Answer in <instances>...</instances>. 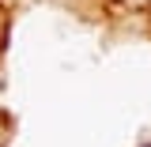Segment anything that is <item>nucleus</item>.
<instances>
[{"label":"nucleus","instance_id":"obj_1","mask_svg":"<svg viewBox=\"0 0 151 147\" xmlns=\"http://www.w3.org/2000/svg\"><path fill=\"white\" fill-rule=\"evenodd\" d=\"M125 4H129V8H147L151 0H125Z\"/></svg>","mask_w":151,"mask_h":147},{"label":"nucleus","instance_id":"obj_2","mask_svg":"<svg viewBox=\"0 0 151 147\" xmlns=\"http://www.w3.org/2000/svg\"><path fill=\"white\" fill-rule=\"evenodd\" d=\"M140 147H151V140H144V143H140Z\"/></svg>","mask_w":151,"mask_h":147}]
</instances>
